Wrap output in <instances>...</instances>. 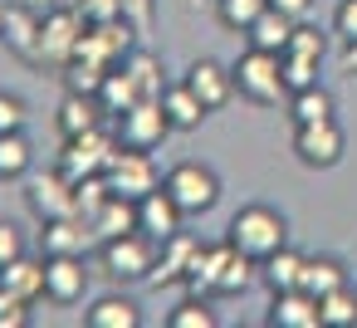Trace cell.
I'll return each mask as SVG.
<instances>
[{
	"mask_svg": "<svg viewBox=\"0 0 357 328\" xmlns=\"http://www.w3.org/2000/svg\"><path fill=\"white\" fill-rule=\"evenodd\" d=\"M157 250H162V240H152L147 230H132V235L103 240V269H108L113 279H152V269H157Z\"/></svg>",
	"mask_w": 357,
	"mask_h": 328,
	"instance_id": "obj_7",
	"label": "cell"
},
{
	"mask_svg": "<svg viewBox=\"0 0 357 328\" xmlns=\"http://www.w3.org/2000/svg\"><path fill=\"white\" fill-rule=\"evenodd\" d=\"M84 323H89V328H137L142 313H137L132 299H123V294H103V299L84 313Z\"/></svg>",
	"mask_w": 357,
	"mask_h": 328,
	"instance_id": "obj_26",
	"label": "cell"
},
{
	"mask_svg": "<svg viewBox=\"0 0 357 328\" xmlns=\"http://www.w3.org/2000/svg\"><path fill=\"white\" fill-rule=\"evenodd\" d=\"M274 10H284L289 20H308V10H313V0H269Z\"/></svg>",
	"mask_w": 357,
	"mask_h": 328,
	"instance_id": "obj_44",
	"label": "cell"
},
{
	"mask_svg": "<svg viewBox=\"0 0 357 328\" xmlns=\"http://www.w3.org/2000/svg\"><path fill=\"white\" fill-rule=\"evenodd\" d=\"M264 284H269V294H279V289H298L303 284V255L298 250H274L269 260H264Z\"/></svg>",
	"mask_w": 357,
	"mask_h": 328,
	"instance_id": "obj_27",
	"label": "cell"
},
{
	"mask_svg": "<svg viewBox=\"0 0 357 328\" xmlns=\"http://www.w3.org/2000/svg\"><path fill=\"white\" fill-rule=\"evenodd\" d=\"M269 328H323V304L308 289H279L264 313Z\"/></svg>",
	"mask_w": 357,
	"mask_h": 328,
	"instance_id": "obj_13",
	"label": "cell"
},
{
	"mask_svg": "<svg viewBox=\"0 0 357 328\" xmlns=\"http://www.w3.org/2000/svg\"><path fill=\"white\" fill-rule=\"evenodd\" d=\"M220 318H215V308H211V299H201V294H186L172 313H167V328H215Z\"/></svg>",
	"mask_w": 357,
	"mask_h": 328,
	"instance_id": "obj_30",
	"label": "cell"
},
{
	"mask_svg": "<svg viewBox=\"0 0 357 328\" xmlns=\"http://www.w3.org/2000/svg\"><path fill=\"white\" fill-rule=\"evenodd\" d=\"M74 10L84 15V25H108L123 20V0H74Z\"/></svg>",
	"mask_w": 357,
	"mask_h": 328,
	"instance_id": "obj_38",
	"label": "cell"
},
{
	"mask_svg": "<svg viewBox=\"0 0 357 328\" xmlns=\"http://www.w3.org/2000/svg\"><path fill=\"white\" fill-rule=\"evenodd\" d=\"M225 240L240 250V255H250L255 264H264L274 250H284L289 245V221L274 211V206H240L235 216H230V225H225Z\"/></svg>",
	"mask_w": 357,
	"mask_h": 328,
	"instance_id": "obj_2",
	"label": "cell"
},
{
	"mask_svg": "<svg viewBox=\"0 0 357 328\" xmlns=\"http://www.w3.org/2000/svg\"><path fill=\"white\" fill-rule=\"evenodd\" d=\"M89 289L84 255H45V299L54 304H79Z\"/></svg>",
	"mask_w": 357,
	"mask_h": 328,
	"instance_id": "obj_12",
	"label": "cell"
},
{
	"mask_svg": "<svg viewBox=\"0 0 357 328\" xmlns=\"http://www.w3.org/2000/svg\"><path fill=\"white\" fill-rule=\"evenodd\" d=\"M35 10H54V6H64V0H30Z\"/></svg>",
	"mask_w": 357,
	"mask_h": 328,
	"instance_id": "obj_46",
	"label": "cell"
},
{
	"mask_svg": "<svg viewBox=\"0 0 357 328\" xmlns=\"http://www.w3.org/2000/svg\"><path fill=\"white\" fill-rule=\"evenodd\" d=\"M289 118H294V123H328V118H333V94L318 89V84L289 94Z\"/></svg>",
	"mask_w": 357,
	"mask_h": 328,
	"instance_id": "obj_28",
	"label": "cell"
},
{
	"mask_svg": "<svg viewBox=\"0 0 357 328\" xmlns=\"http://www.w3.org/2000/svg\"><path fill=\"white\" fill-rule=\"evenodd\" d=\"M30 172V142L25 133H0V181H15Z\"/></svg>",
	"mask_w": 357,
	"mask_h": 328,
	"instance_id": "obj_31",
	"label": "cell"
},
{
	"mask_svg": "<svg viewBox=\"0 0 357 328\" xmlns=\"http://www.w3.org/2000/svg\"><path fill=\"white\" fill-rule=\"evenodd\" d=\"M25 255V240H20V230L10 225V221H0V264H10V260H20Z\"/></svg>",
	"mask_w": 357,
	"mask_h": 328,
	"instance_id": "obj_43",
	"label": "cell"
},
{
	"mask_svg": "<svg viewBox=\"0 0 357 328\" xmlns=\"http://www.w3.org/2000/svg\"><path fill=\"white\" fill-rule=\"evenodd\" d=\"M84 15L74 10V6H54V10H45V25H40V54H35V64H45V69H69L74 64V54H79V40H84Z\"/></svg>",
	"mask_w": 357,
	"mask_h": 328,
	"instance_id": "obj_4",
	"label": "cell"
},
{
	"mask_svg": "<svg viewBox=\"0 0 357 328\" xmlns=\"http://www.w3.org/2000/svg\"><path fill=\"white\" fill-rule=\"evenodd\" d=\"M279 64H284V89H289V94H298V89H313V84H318V64H323V59L279 54Z\"/></svg>",
	"mask_w": 357,
	"mask_h": 328,
	"instance_id": "obj_34",
	"label": "cell"
},
{
	"mask_svg": "<svg viewBox=\"0 0 357 328\" xmlns=\"http://www.w3.org/2000/svg\"><path fill=\"white\" fill-rule=\"evenodd\" d=\"M0 289H10V294H20V299H45V260L35 264V260H10V264H0Z\"/></svg>",
	"mask_w": 357,
	"mask_h": 328,
	"instance_id": "obj_23",
	"label": "cell"
},
{
	"mask_svg": "<svg viewBox=\"0 0 357 328\" xmlns=\"http://www.w3.org/2000/svg\"><path fill=\"white\" fill-rule=\"evenodd\" d=\"M89 225H93V240H98V245H103V240H118V235H132V230H137V201L113 191V196L98 206V216H93Z\"/></svg>",
	"mask_w": 357,
	"mask_h": 328,
	"instance_id": "obj_19",
	"label": "cell"
},
{
	"mask_svg": "<svg viewBox=\"0 0 357 328\" xmlns=\"http://www.w3.org/2000/svg\"><path fill=\"white\" fill-rule=\"evenodd\" d=\"M162 108H167V118H172V128H176V133H191V128H201V118L211 113V108H206V103H201V98L186 89V79L162 89Z\"/></svg>",
	"mask_w": 357,
	"mask_h": 328,
	"instance_id": "obj_20",
	"label": "cell"
},
{
	"mask_svg": "<svg viewBox=\"0 0 357 328\" xmlns=\"http://www.w3.org/2000/svg\"><path fill=\"white\" fill-rule=\"evenodd\" d=\"M196 255H201V240H196V235H186V230H176V235H172V240H162V250H157L152 284H176V279H186V274H191V264H196Z\"/></svg>",
	"mask_w": 357,
	"mask_h": 328,
	"instance_id": "obj_18",
	"label": "cell"
},
{
	"mask_svg": "<svg viewBox=\"0 0 357 328\" xmlns=\"http://www.w3.org/2000/svg\"><path fill=\"white\" fill-rule=\"evenodd\" d=\"M342 74H357V45H347V54H342Z\"/></svg>",
	"mask_w": 357,
	"mask_h": 328,
	"instance_id": "obj_45",
	"label": "cell"
},
{
	"mask_svg": "<svg viewBox=\"0 0 357 328\" xmlns=\"http://www.w3.org/2000/svg\"><path fill=\"white\" fill-rule=\"evenodd\" d=\"M230 74H235V94L250 98V103H259V108H274L279 98H289V89H284V64H279V54H269V50H255V45H250V54H240V59L230 64Z\"/></svg>",
	"mask_w": 357,
	"mask_h": 328,
	"instance_id": "obj_3",
	"label": "cell"
},
{
	"mask_svg": "<svg viewBox=\"0 0 357 328\" xmlns=\"http://www.w3.org/2000/svg\"><path fill=\"white\" fill-rule=\"evenodd\" d=\"M0 30H6V0H0Z\"/></svg>",
	"mask_w": 357,
	"mask_h": 328,
	"instance_id": "obj_47",
	"label": "cell"
},
{
	"mask_svg": "<svg viewBox=\"0 0 357 328\" xmlns=\"http://www.w3.org/2000/svg\"><path fill=\"white\" fill-rule=\"evenodd\" d=\"M40 25H45V10H35L30 0H25V6H6V30H0V40H6V50H15L25 64H35Z\"/></svg>",
	"mask_w": 357,
	"mask_h": 328,
	"instance_id": "obj_15",
	"label": "cell"
},
{
	"mask_svg": "<svg viewBox=\"0 0 357 328\" xmlns=\"http://www.w3.org/2000/svg\"><path fill=\"white\" fill-rule=\"evenodd\" d=\"M318 304H323V328H352L357 323V289H333Z\"/></svg>",
	"mask_w": 357,
	"mask_h": 328,
	"instance_id": "obj_33",
	"label": "cell"
},
{
	"mask_svg": "<svg viewBox=\"0 0 357 328\" xmlns=\"http://www.w3.org/2000/svg\"><path fill=\"white\" fill-rule=\"evenodd\" d=\"M113 152H118V133L108 137L103 128H89V133H79V137H64L59 172L79 186V181H89V177H103L108 162H113Z\"/></svg>",
	"mask_w": 357,
	"mask_h": 328,
	"instance_id": "obj_5",
	"label": "cell"
},
{
	"mask_svg": "<svg viewBox=\"0 0 357 328\" xmlns=\"http://www.w3.org/2000/svg\"><path fill=\"white\" fill-rule=\"evenodd\" d=\"M113 133H118L123 147H142V152H152V147H162V137L176 133V128H172L162 98H137L128 113L113 118Z\"/></svg>",
	"mask_w": 357,
	"mask_h": 328,
	"instance_id": "obj_6",
	"label": "cell"
},
{
	"mask_svg": "<svg viewBox=\"0 0 357 328\" xmlns=\"http://www.w3.org/2000/svg\"><path fill=\"white\" fill-rule=\"evenodd\" d=\"M162 186L172 191V201H176L186 216H201V211H211V206L220 201V181H215V172L201 167V162H176V167L162 177Z\"/></svg>",
	"mask_w": 357,
	"mask_h": 328,
	"instance_id": "obj_8",
	"label": "cell"
},
{
	"mask_svg": "<svg viewBox=\"0 0 357 328\" xmlns=\"http://www.w3.org/2000/svg\"><path fill=\"white\" fill-rule=\"evenodd\" d=\"M294 25H298V20H289L284 10H274V6H269V10H264V15H259V20L245 30V35H250V45H255V50L284 54V50H289V35H294Z\"/></svg>",
	"mask_w": 357,
	"mask_h": 328,
	"instance_id": "obj_24",
	"label": "cell"
},
{
	"mask_svg": "<svg viewBox=\"0 0 357 328\" xmlns=\"http://www.w3.org/2000/svg\"><path fill=\"white\" fill-rule=\"evenodd\" d=\"M152 10H157V0H123V20H128L137 35L152 30Z\"/></svg>",
	"mask_w": 357,
	"mask_h": 328,
	"instance_id": "obj_41",
	"label": "cell"
},
{
	"mask_svg": "<svg viewBox=\"0 0 357 328\" xmlns=\"http://www.w3.org/2000/svg\"><path fill=\"white\" fill-rule=\"evenodd\" d=\"M264 10H269V0H215L220 25H225V30H240V35H245Z\"/></svg>",
	"mask_w": 357,
	"mask_h": 328,
	"instance_id": "obj_32",
	"label": "cell"
},
{
	"mask_svg": "<svg viewBox=\"0 0 357 328\" xmlns=\"http://www.w3.org/2000/svg\"><path fill=\"white\" fill-rule=\"evenodd\" d=\"M342 152H347V137H342L337 118H328V123H294V157L303 167H318V172L337 167Z\"/></svg>",
	"mask_w": 357,
	"mask_h": 328,
	"instance_id": "obj_10",
	"label": "cell"
},
{
	"mask_svg": "<svg viewBox=\"0 0 357 328\" xmlns=\"http://www.w3.org/2000/svg\"><path fill=\"white\" fill-rule=\"evenodd\" d=\"M30 323V299L0 289V328H25Z\"/></svg>",
	"mask_w": 357,
	"mask_h": 328,
	"instance_id": "obj_39",
	"label": "cell"
},
{
	"mask_svg": "<svg viewBox=\"0 0 357 328\" xmlns=\"http://www.w3.org/2000/svg\"><path fill=\"white\" fill-rule=\"evenodd\" d=\"M25 123H30V108L15 94H0V133H25Z\"/></svg>",
	"mask_w": 357,
	"mask_h": 328,
	"instance_id": "obj_40",
	"label": "cell"
},
{
	"mask_svg": "<svg viewBox=\"0 0 357 328\" xmlns=\"http://www.w3.org/2000/svg\"><path fill=\"white\" fill-rule=\"evenodd\" d=\"M103 177H108V186H113L118 196H132V201H142L147 191L162 186V177H157V167H152V152L123 147V142H118V152H113V162H108Z\"/></svg>",
	"mask_w": 357,
	"mask_h": 328,
	"instance_id": "obj_11",
	"label": "cell"
},
{
	"mask_svg": "<svg viewBox=\"0 0 357 328\" xmlns=\"http://www.w3.org/2000/svg\"><path fill=\"white\" fill-rule=\"evenodd\" d=\"M181 206L172 201V191L167 186H157V191H147L142 201H137V230H147L152 240H172L176 230H181Z\"/></svg>",
	"mask_w": 357,
	"mask_h": 328,
	"instance_id": "obj_16",
	"label": "cell"
},
{
	"mask_svg": "<svg viewBox=\"0 0 357 328\" xmlns=\"http://www.w3.org/2000/svg\"><path fill=\"white\" fill-rule=\"evenodd\" d=\"M25 201H30V211H35L40 225H45V221L79 216V186H74L59 167L45 172V177H30V181H25Z\"/></svg>",
	"mask_w": 357,
	"mask_h": 328,
	"instance_id": "obj_9",
	"label": "cell"
},
{
	"mask_svg": "<svg viewBox=\"0 0 357 328\" xmlns=\"http://www.w3.org/2000/svg\"><path fill=\"white\" fill-rule=\"evenodd\" d=\"M103 123V103L93 98V94H64V103H59V133L64 137H79V133H89V128H98Z\"/></svg>",
	"mask_w": 357,
	"mask_h": 328,
	"instance_id": "obj_21",
	"label": "cell"
},
{
	"mask_svg": "<svg viewBox=\"0 0 357 328\" xmlns=\"http://www.w3.org/2000/svg\"><path fill=\"white\" fill-rule=\"evenodd\" d=\"M137 98H142V89H137V79L128 74V64L108 69V79H103V89H98V103H103V113H108V118H118V113H128Z\"/></svg>",
	"mask_w": 357,
	"mask_h": 328,
	"instance_id": "obj_25",
	"label": "cell"
},
{
	"mask_svg": "<svg viewBox=\"0 0 357 328\" xmlns=\"http://www.w3.org/2000/svg\"><path fill=\"white\" fill-rule=\"evenodd\" d=\"M89 240H93V225L84 216H64V221L40 225V255H84Z\"/></svg>",
	"mask_w": 357,
	"mask_h": 328,
	"instance_id": "obj_17",
	"label": "cell"
},
{
	"mask_svg": "<svg viewBox=\"0 0 357 328\" xmlns=\"http://www.w3.org/2000/svg\"><path fill=\"white\" fill-rule=\"evenodd\" d=\"M284 54H303V59H323V54H328V35L298 20V25H294V35H289V50H284Z\"/></svg>",
	"mask_w": 357,
	"mask_h": 328,
	"instance_id": "obj_36",
	"label": "cell"
},
{
	"mask_svg": "<svg viewBox=\"0 0 357 328\" xmlns=\"http://www.w3.org/2000/svg\"><path fill=\"white\" fill-rule=\"evenodd\" d=\"M123 64H128V74L137 79L142 98H162V89H167V84H162V59H157V54H147V50H132Z\"/></svg>",
	"mask_w": 357,
	"mask_h": 328,
	"instance_id": "obj_29",
	"label": "cell"
},
{
	"mask_svg": "<svg viewBox=\"0 0 357 328\" xmlns=\"http://www.w3.org/2000/svg\"><path fill=\"white\" fill-rule=\"evenodd\" d=\"M186 89H191L211 113H220V108L235 98V74H230L225 64H215V59H196V64L186 69Z\"/></svg>",
	"mask_w": 357,
	"mask_h": 328,
	"instance_id": "obj_14",
	"label": "cell"
},
{
	"mask_svg": "<svg viewBox=\"0 0 357 328\" xmlns=\"http://www.w3.org/2000/svg\"><path fill=\"white\" fill-rule=\"evenodd\" d=\"M298 289H308L313 299H323V294H333V289H347L342 260H333V255H303V284H298Z\"/></svg>",
	"mask_w": 357,
	"mask_h": 328,
	"instance_id": "obj_22",
	"label": "cell"
},
{
	"mask_svg": "<svg viewBox=\"0 0 357 328\" xmlns=\"http://www.w3.org/2000/svg\"><path fill=\"white\" fill-rule=\"evenodd\" d=\"M250 279H255V260L240 255L230 240H220V245H201V255L181 284H186V294L211 299V294H245Z\"/></svg>",
	"mask_w": 357,
	"mask_h": 328,
	"instance_id": "obj_1",
	"label": "cell"
},
{
	"mask_svg": "<svg viewBox=\"0 0 357 328\" xmlns=\"http://www.w3.org/2000/svg\"><path fill=\"white\" fill-rule=\"evenodd\" d=\"M113 196V186H108V177H89V181H79V216L84 221H93L98 216V206Z\"/></svg>",
	"mask_w": 357,
	"mask_h": 328,
	"instance_id": "obj_37",
	"label": "cell"
},
{
	"mask_svg": "<svg viewBox=\"0 0 357 328\" xmlns=\"http://www.w3.org/2000/svg\"><path fill=\"white\" fill-rule=\"evenodd\" d=\"M333 35H342L347 45H357V0H342L333 10Z\"/></svg>",
	"mask_w": 357,
	"mask_h": 328,
	"instance_id": "obj_42",
	"label": "cell"
},
{
	"mask_svg": "<svg viewBox=\"0 0 357 328\" xmlns=\"http://www.w3.org/2000/svg\"><path fill=\"white\" fill-rule=\"evenodd\" d=\"M103 79H108V69H98V64H89V59H74V64L64 69V89H74V94H93V98H98Z\"/></svg>",
	"mask_w": 357,
	"mask_h": 328,
	"instance_id": "obj_35",
	"label": "cell"
}]
</instances>
